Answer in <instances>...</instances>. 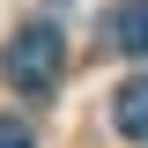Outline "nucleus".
I'll return each mask as SVG.
<instances>
[{"label":"nucleus","instance_id":"nucleus-1","mask_svg":"<svg viewBox=\"0 0 148 148\" xmlns=\"http://www.w3.org/2000/svg\"><path fill=\"white\" fill-rule=\"evenodd\" d=\"M59 67H67V45H59L52 22H22V30L8 37V52H0L8 89H22V96H52L59 89Z\"/></svg>","mask_w":148,"mask_h":148},{"label":"nucleus","instance_id":"nucleus-4","mask_svg":"<svg viewBox=\"0 0 148 148\" xmlns=\"http://www.w3.org/2000/svg\"><path fill=\"white\" fill-rule=\"evenodd\" d=\"M0 148H37V133H30V126H22L15 111H0Z\"/></svg>","mask_w":148,"mask_h":148},{"label":"nucleus","instance_id":"nucleus-3","mask_svg":"<svg viewBox=\"0 0 148 148\" xmlns=\"http://www.w3.org/2000/svg\"><path fill=\"white\" fill-rule=\"evenodd\" d=\"M111 126L126 133V141H148V74L119 82V96H111Z\"/></svg>","mask_w":148,"mask_h":148},{"label":"nucleus","instance_id":"nucleus-2","mask_svg":"<svg viewBox=\"0 0 148 148\" xmlns=\"http://www.w3.org/2000/svg\"><path fill=\"white\" fill-rule=\"evenodd\" d=\"M104 37H111V52L148 59V0H119V8L104 15Z\"/></svg>","mask_w":148,"mask_h":148}]
</instances>
